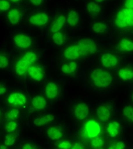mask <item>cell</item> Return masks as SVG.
I'll list each match as a JSON object with an SVG mask.
<instances>
[{"label": "cell", "instance_id": "obj_3", "mask_svg": "<svg viewBox=\"0 0 133 149\" xmlns=\"http://www.w3.org/2000/svg\"><path fill=\"white\" fill-rule=\"evenodd\" d=\"M115 24L119 28H124L133 25V10L123 9L117 14Z\"/></svg>", "mask_w": 133, "mask_h": 149}, {"label": "cell", "instance_id": "obj_9", "mask_svg": "<svg viewBox=\"0 0 133 149\" xmlns=\"http://www.w3.org/2000/svg\"><path fill=\"white\" fill-rule=\"evenodd\" d=\"M101 62L103 66L108 68L115 66L117 64V57L112 54H103L101 57Z\"/></svg>", "mask_w": 133, "mask_h": 149}, {"label": "cell", "instance_id": "obj_24", "mask_svg": "<svg viewBox=\"0 0 133 149\" xmlns=\"http://www.w3.org/2000/svg\"><path fill=\"white\" fill-rule=\"evenodd\" d=\"M77 68V64L75 62H71L69 64H64L61 68L62 72L66 74L73 72Z\"/></svg>", "mask_w": 133, "mask_h": 149}, {"label": "cell", "instance_id": "obj_19", "mask_svg": "<svg viewBox=\"0 0 133 149\" xmlns=\"http://www.w3.org/2000/svg\"><path fill=\"white\" fill-rule=\"evenodd\" d=\"M8 17L10 23L12 24H17L19 23L20 19L19 11L17 9H13L8 13Z\"/></svg>", "mask_w": 133, "mask_h": 149}, {"label": "cell", "instance_id": "obj_41", "mask_svg": "<svg viewBox=\"0 0 133 149\" xmlns=\"http://www.w3.org/2000/svg\"><path fill=\"white\" fill-rule=\"evenodd\" d=\"M23 149H33L29 144H26L23 147Z\"/></svg>", "mask_w": 133, "mask_h": 149}, {"label": "cell", "instance_id": "obj_16", "mask_svg": "<svg viewBox=\"0 0 133 149\" xmlns=\"http://www.w3.org/2000/svg\"><path fill=\"white\" fill-rule=\"evenodd\" d=\"M97 115L99 119L102 121H105L109 119L110 116V112L109 110L105 106H100L97 110Z\"/></svg>", "mask_w": 133, "mask_h": 149}, {"label": "cell", "instance_id": "obj_7", "mask_svg": "<svg viewBox=\"0 0 133 149\" xmlns=\"http://www.w3.org/2000/svg\"><path fill=\"white\" fill-rule=\"evenodd\" d=\"M8 101L10 104L23 105L26 103V97L23 94L14 93L9 96Z\"/></svg>", "mask_w": 133, "mask_h": 149}, {"label": "cell", "instance_id": "obj_36", "mask_svg": "<svg viewBox=\"0 0 133 149\" xmlns=\"http://www.w3.org/2000/svg\"><path fill=\"white\" fill-rule=\"evenodd\" d=\"M58 147L62 149H69L71 147V144L68 141H64L59 144Z\"/></svg>", "mask_w": 133, "mask_h": 149}, {"label": "cell", "instance_id": "obj_20", "mask_svg": "<svg viewBox=\"0 0 133 149\" xmlns=\"http://www.w3.org/2000/svg\"><path fill=\"white\" fill-rule=\"evenodd\" d=\"M47 135L52 140H58L62 137V132L56 127H51L47 132Z\"/></svg>", "mask_w": 133, "mask_h": 149}, {"label": "cell", "instance_id": "obj_4", "mask_svg": "<svg viewBox=\"0 0 133 149\" xmlns=\"http://www.w3.org/2000/svg\"><path fill=\"white\" fill-rule=\"evenodd\" d=\"M79 47V54L81 56H90L95 54L97 50L95 42L89 38L83 39L78 42Z\"/></svg>", "mask_w": 133, "mask_h": 149}, {"label": "cell", "instance_id": "obj_23", "mask_svg": "<svg viewBox=\"0 0 133 149\" xmlns=\"http://www.w3.org/2000/svg\"><path fill=\"white\" fill-rule=\"evenodd\" d=\"M119 74L120 77L124 80L131 79L133 78V72L132 70L128 68H123L120 70Z\"/></svg>", "mask_w": 133, "mask_h": 149}, {"label": "cell", "instance_id": "obj_2", "mask_svg": "<svg viewBox=\"0 0 133 149\" xmlns=\"http://www.w3.org/2000/svg\"><path fill=\"white\" fill-rule=\"evenodd\" d=\"M36 58L37 56L35 53L26 52L16 64V73L19 75L24 74L28 68L36 61Z\"/></svg>", "mask_w": 133, "mask_h": 149}, {"label": "cell", "instance_id": "obj_11", "mask_svg": "<svg viewBox=\"0 0 133 149\" xmlns=\"http://www.w3.org/2000/svg\"><path fill=\"white\" fill-rule=\"evenodd\" d=\"M89 113L88 106L84 103L78 104L75 110V115L79 120L84 119L86 117Z\"/></svg>", "mask_w": 133, "mask_h": 149}, {"label": "cell", "instance_id": "obj_8", "mask_svg": "<svg viewBox=\"0 0 133 149\" xmlns=\"http://www.w3.org/2000/svg\"><path fill=\"white\" fill-rule=\"evenodd\" d=\"M79 56V47L78 45L70 46L64 51L65 57L70 60L77 59Z\"/></svg>", "mask_w": 133, "mask_h": 149}, {"label": "cell", "instance_id": "obj_31", "mask_svg": "<svg viewBox=\"0 0 133 149\" xmlns=\"http://www.w3.org/2000/svg\"><path fill=\"white\" fill-rule=\"evenodd\" d=\"M104 141L100 138H96L92 141V146L95 147H101L104 145Z\"/></svg>", "mask_w": 133, "mask_h": 149}, {"label": "cell", "instance_id": "obj_29", "mask_svg": "<svg viewBox=\"0 0 133 149\" xmlns=\"http://www.w3.org/2000/svg\"><path fill=\"white\" fill-rule=\"evenodd\" d=\"M19 114V111L16 109H14L10 110L7 115V118L10 120H15L18 117Z\"/></svg>", "mask_w": 133, "mask_h": 149}, {"label": "cell", "instance_id": "obj_15", "mask_svg": "<svg viewBox=\"0 0 133 149\" xmlns=\"http://www.w3.org/2000/svg\"><path fill=\"white\" fill-rule=\"evenodd\" d=\"M33 106L37 109H42L47 105V102L44 97L36 96L33 97L32 100Z\"/></svg>", "mask_w": 133, "mask_h": 149}, {"label": "cell", "instance_id": "obj_25", "mask_svg": "<svg viewBox=\"0 0 133 149\" xmlns=\"http://www.w3.org/2000/svg\"><path fill=\"white\" fill-rule=\"evenodd\" d=\"M120 47L122 50L132 51L133 49L132 42L127 39H123L120 43Z\"/></svg>", "mask_w": 133, "mask_h": 149}, {"label": "cell", "instance_id": "obj_21", "mask_svg": "<svg viewBox=\"0 0 133 149\" xmlns=\"http://www.w3.org/2000/svg\"><path fill=\"white\" fill-rule=\"evenodd\" d=\"M79 21V16L75 10H72L69 13L68 16V22L71 26H75Z\"/></svg>", "mask_w": 133, "mask_h": 149}, {"label": "cell", "instance_id": "obj_14", "mask_svg": "<svg viewBox=\"0 0 133 149\" xmlns=\"http://www.w3.org/2000/svg\"><path fill=\"white\" fill-rule=\"evenodd\" d=\"M66 19L63 16L59 17L54 22L51 28V31L53 33L58 32L62 28L65 22Z\"/></svg>", "mask_w": 133, "mask_h": 149}, {"label": "cell", "instance_id": "obj_34", "mask_svg": "<svg viewBox=\"0 0 133 149\" xmlns=\"http://www.w3.org/2000/svg\"><path fill=\"white\" fill-rule=\"evenodd\" d=\"M10 7V4L7 1H0V10H6Z\"/></svg>", "mask_w": 133, "mask_h": 149}, {"label": "cell", "instance_id": "obj_26", "mask_svg": "<svg viewBox=\"0 0 133 149\" xmlns=\"http://www.w3.org/2000/svg\"><path fill=\"white\" fill-rule=\"evenodd\" d=\"M92 29L96 33H102L106 30L107 26L103 23L99 22L94 24Z\"/></svg>", "mask_w": 133, "mask_h": 149}, {"label": "cell", "instance_id": "obj_37", "mask_svg": "<svg viewBox=\"0 0 133 149\" xmlns=\"http://www.w3.org/2000/svg\"><path fill=\"white\" fill-rule=\"evenodd\" d=\"M125 6L127 9L132 10L133 8V0H127L125 2Z\"/></svg>", "mask_w": 133, "mask_h": 149}, {"label": "cell", "instance_id": "obj_44", "mask_svg": "<svg viewBox=\"0 0 133 149\" xmlns=\"http://www.w3.org/2000/svg\"><path fill=\"white\" fill-rule=\"evenodd\" d=\"M0 114H1V112H0Z\"/></svg>", "mask_w": 133, "mask_h": 149}, {"label": "cell", "instance_id": "obj_12", "mask_svg": "<svg viewBox=\"0 0 133 149\" xmlns=\"http://www.w3.org/2000/svg\"><path fill=\"white\" fill-rule=\"evenodd\" d=\"M28 73L31 78L36 81H40L42 79L43 74L42 70L40 68L35 66H29L28 69Z\"/></svg>", "mask_w": 133, "mask_h": 149}, {"label": "cell", "instance_id": "obj_10", "mask_svg": "<svg viewBox=\"0 0 133 149\" xmlns=\"http://www.w3.org/2000/svg\"><path fill=\"white\" fill-rule=\"evenodd\" d=\"M49 20V17L45 13H38L31 16L29 19L30 23L35 25L42 26L45 24Z\"/></svg>", "mask_w": 133, "mask_h": 149}, {"label": "cell", "instance_id": "obj_13", "mask_svg": "<svg viewBox=\"0 0 133 149\" xmlns=\"http://www.w3.org/2000/svg\"><path fill=\"white\" fill-rule=\"evenodd\" d=\"M45 93L47 97L49 99H53L57 96L58 89L55 83L49 82L47 84L45 87Z\"/></svg>", "mask_w": 133, "mask_h": 149}, {"label": "cell", "instance_id": "obj_1", "mask_svg": "<svg viewBox=\"0 0 133 149\" xmlns=\"http://www.w3.org/2000/svg\"><path fill=\"white\" fill-rule=\"evenodd\" d=\"M91 77L95 85L99 87L108 86L112 81L110 73L101 69L94 70L91 74Z\"/></svg>", "mask_w": 133, "mask_h": 149}, {"label": "cell", "instance_id": "obj_45", "mask_svg": "<svg viewBox=\"0 0 133 149\" xmlns=\"http://www.w3.org/2000/svg\"></svg>", "mask_w": 133, "mask_h": 149}, {"label": "cell", "instance_id": "obj_38", "mask_svg": "<svg viewBox=\"0 0 133 149\" xmlns=\"http://www.w3.org/2000/svg\"><path fill=\"white\" fill-rule=\"evenodd\" d=\"M71 149H84V148L81 144L76 143L72 146Z\"/></svg>", "mask_w": 133, "mask_h": 149}, {"label": "cell", "instance_id": "obj_33", "mask_svg": "<svg viewBox=\"0 0 133 149\" xmlns=\"http://www.w3.org/2000/svg\"><path fill=\"white\" fill-rule=\"evenodd\" d=\"M9 64V60L5 56H0V68H4Z\"/></svg>", "mask_w": 133, "mask_h": 149}, {"label": "cell", "instance_id": "obj_18", "mask_svg": "<svg viewBox=\"0 0 133 149\" xmlns=\"http://www.w3.org/2000/svg\"><path fill=\"white\" fill-rule=\"evenodd\" d=\"M54 119V117L52 115H47L45 116L37 118L33 121V124L37 126H42L52 121Z\"/></svg>", "mask_w": 133, "mask_h": 149}, {"label": "cell", "instance_id": "obj_30", "mask_svg": "<svg viewBox=\"0 0 133 149\" xmlns=\"http://www.w3.org/2000/svg\"><path fill=\"white\" fill-rule=\"evenodd\" d=\"M133 108L131 106H126L123 110V114L124 116L127 117L132 121H133Z\"/></svg>", "mask_w": 133, "mask_h": 149}, {"label": "cell", "instance_id": "obj_17", "mask_svg": "<svg viewBox=\"0 0 133 149\" xmlns=\"http://www.w3.org/2000/svg\"><path fill=\"white\" fill-rule=\"evenodd\" d=\"M119 123L117 122H112L109 123L107 128V132L111 137L114 138L119 134Z\"/></svg>", "mask_w": 133, "mask_h": 149}, {"label": "cell", "instance_id": "obj_35", "mask_svg": "<svg viewBox=\"0 0 133 149\" xmlns=\"http://www.w3.org/2000/svg\"><path fill=\"white\" fill-rule=\"evenodd\" d=\"M125 147L124 143L122 142H119L116 144H113L108 149H124Z\"/></svg>", "mask_w": 133, "mask_h": 149}, {"label": "cell", "instance_id": "obj_39", "mask_svg": "<svg viewBox=\"0 0 133 149\" xmlns=\"http://www.w3.org/2000/svg\"><path fill=\"white\" fill-rule=\"evenodd\" d=\"M31 2L36 6L40 5L42 3L41 0H31Z\"/></svg>", "mask_w": 133, "mask_h": 149}, {"label": "cell", "instance_id": "obj_43", "mask_svg": "<svg viewBox=\"0 0 133 149\" xmlns=\"http://www.w3.org/2000/svg\"><path fill=\"white\" fill-rule=\"evenodd\" d=\"M97 2H102V1H97Z\"/></svg>", "mask_w": 133, "mask_h": 149}, {"label": "cell", "instance_id": "obj_28", "mask_svg": "<svg viewBox=\"0 0 133 149\" xmlns=\"http://www.w3.org/2000/svg\"><path fill=\"white\" fill-rule=\"evenodd\" d=\"M16 136L12 134H8L6 136L5 141V145L6 146H12L15 142Z\"/></svg>", "mask_w": 133, "mask_h": 149}, {"label": "cell", "instance_id": "obj_42", "mask_svg": "<svg viewBox=\"0 0 133 149\" xmlns=\"http://www.w3.org/2000/svg\"><path fill=\"white\" fill-rule=\"evenodd\" d=\"M0 149H7V147L3 145H0Z\"/></svg>", "mask_w": 133, "mask_h": 149}, {"label": "cell", "instance_id": "obj_32", "mask_svg": "<svg viewBox=\"0 0 133 149\" xmlns=\"http://www.w3.org/2000/svg\"><path fill=\"white\" fill-rule=\"evenodd\" d=\"M17 126V124L15 122H10L7 124L6 127V129L7 132L10 133V132L14 131V130L16 129Z\"/></svg>", "mask_w": 133, "mask_h": 149}, {"label": "cell", "instance_id": "obj_6", "mask_svg": "<svg viewBox=\"0 0 133 149\" xmlns=\"http://www.w3.org/2000/svg\"><path fill=\"white\" fill-rule=\"evenodd\" d=\"M14 41L17 47L26 49L31 45V39L24 35H18L14 37Z\"/></svg>", "mask_w": 133, "mask_h": 149}, {"label": "cell", "instance_id": "obj_5", "mask_svg": "<svg viewBox=\"0 0 133 149\" xmlns=\"http://www.w3.org/2000/svg\"><path fill=\"white\" fill-rule=\"evenodd\" d=\"M85 130L88 137L91 138L97 137L100 133V127L94 120H89L85 124Z\"/></svg>", "mask_w": 133, "mask_h": 149}, {"label": "cell", "instance_id": "obj_22", "mask_svg": "<svg viewBox=\"0 0 133 149\" xmlns=\"http://www.w3.org/2000/svg\"><path fill=\"white\" fill-rule=\"evenodd\" d=\"M87 10L91 15L96 16L100 12L101 7L94 2H90L87 5Z\"/></svg>", "mask_w": 133, "mask_h": 149}, {"label": "cell", "instance_id": "obj_27", "mask_svg": "<svg viewBox=\"0 0 133 149\" xmlns=\"http://www.w3.org/2000/svg\"><path fill=\"white\" fill-rule=\"evenodd\" d=\"M53 40L54 42L57 45H62L64 42V38L62 33L59 32H57L54 33L53 35Z\"/></svg>", "mask_w": 133, "mask_h": 149}, {"label": "cell", "instance_id": "obj_40", "mask_svg": "<svg viewBox=\"0 0 133 149\" xmlns=\"http://www.w3.org/2000/svg\"><path fill=\"white\" fill-rule=\"evenodd\" d=\"M6 91H7V89H6L5 87L3 86L2 85H0V95L5 93Z\"/></svg>", "mask_w": 133, "mask_h": 149}]
</instances>
